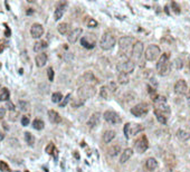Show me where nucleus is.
Here are the masks:
<instances>
[{
    "instance_id": "1",
    "label": "nucleus",
    "mask_w": 190,
    "mask_h": 172,
    "mask_svg": "<svg viewBox=\"0 0 190 172\" xmlns=\"http://www.w3.org/2000/svg\"><path fill=\"white\" fill-rule=\"evenodd\" d=\"M153 102H155V111L161 113L168 118V116L171 114V109L169 107V105L167 104V98L164 96H155Z\"/></svg>"
},
{
    "instance_id": "2",
    "label": "nucleus",
    "mask_w": 190,
    "mask_h": 172,
    "mask_svg": "<svg viewBox=\"0 0 190 172\" xmlns=\"http://www.w3.org/2000/svg\"><path fill=\"white\" fill-rule=\"evenodd\" d=\"M95 94H96V88L91 84H85V85L81 86L77 90V96H78L79 101L82 103H83V101L92 98Z\"/></svg>"
},
{
    "instance_id": "3",
    "label": "nucleus",
    "mask_w": 190,
    "mask_h": 172,
    "mask_svg": "<svg viewBox=\"0 0 190 172\" xmlns=\"http://www.w3.org/2000/svg\"><path fill=\"white\" fill-rule=\"evenodd\" d=\"M157 70L158 74L161 76H167L170 72V62H169V55L162 54L160 56L158 63H157Z\"/></svg>"
},
{
    "instance_id": "4",
    "label": "nucleus",
    "mask_w": 190,
    "mask_h": 172,
    "mask_svg": "<svg viewBox=\"0 0 190 172\" xmlns=\"http://www.w3.org/2000/svg\"><path fill=\"white\" fill-rule=\"evenodd\" d=\"M116 44V39H115L114 35H112L111 32H105L102 38L100 40V46L104 51H110Z\"/></svg>"
},
{
    "instance_id": "5",
    "label": "nucleus",
    "mask_w": 190,
    "mask_h": 172,
    "mask_svg": "<svg viewBox=\"0 0 190 172\" xmlns=\"http://www.w3.org/2000/svg\"><path fill=\"white\" fill-rule=\"evenodd\" d=\"M135 68V63L132 59H125L123 62H120L116 65V69L119 70L120 73H124V74H130L132 73Z\"/></svg>"
},
{
    "instance_id": "6",
    "label": "nucleus",
    "mask_w": 190,
    "mask_h": 172,
    "mask_svg": "<svg viewBox=\"0 0 190 172\" xmlns=\"http://www.w3.org/2000/svg\"><path fill=\"white\" fill-rule=\"evenodd\" d=\"M160 54H161L160 47L157 46V45H150V46L147 48L146 53H144V56H146V59H147V60L153 62V60H155V59L160 56Z\"/></svg>"
},
{
    "instance_id": "7",
    "label": "nucleus",
    "mask_w": 190,
    "mask_h": 172,
    "mask_svg": "<svg viewBox=\"0 0 190 172\" xmlns=\"http://www.w3.org/2000/svg\"><path fill=\"white\" fill-rule=\"evenodd\" d=\"M96 41H97V38L94 34H86L85 36L81 37V45L86 49L94 48L95 45H96Z\"/></svg>"
},
{
    "instance_id": "8",
    "label": "nucleus",
    "mask_w": 190,
    "mask_h": 172,
    "mask_svg": "<svg viewBox=\"0 0 190 172\" xmlns=\"http://www.w3.org/2000/svg\"><path fill=\"white\" fill-rule=\"evenodd\" d=\"M149 112V105L147 103H139L131 109V114L136 117H142Z\"/></svg>"
},
{
    "instance_id": "9",
    "label": "nucleus",
    "mask_w": 190,
    "mask_h": 172,
    "mask_svg": "<svg viewBox=\"0 0 190 172\" xmlns=\"http://www.w3.org/2000/svg\"><path fill=\"white\" fill-rule=\"evenodd\" d=\"M149 148V141H148L146 135H142L139 140L135 141L134 149L138 153H144Z\"/></svg>"
},
{
    "instance_id": "10",
    "label": "nucleus",
    "mask_w": 190,
    "mask_h": 172,
    "mask_svg": "<svg viewBox=\"0 0 190 172\" xmlns=\"http://www.w3.org/2000/svg\"><path fill=\"white\" fill-rule=\"evenodd\" d=\"M104 120L107 122V123H110L112 125H115V124H119L121 123V116H120L119 114L114 112V111H106L103 115Z\"/></svg>"
},
{
    "instance_id": "11",
    "label": "nucleus",
    "mask_w": 190,
    "mask_h": 172,
    "mask_svg": "<svg viewBox=\"0 0 190 172\" xmlns=\"http://www.w3.org/2000/svg\"><path fill=\"white\" fill-rule=\"evenodd\" d=\"M143 43L142 41H135L133 44V46H132V51H131V54H132V58L134 59V60H139V59L141 58V56L143 54Z\"/></svg>"
},
{
    "instance_id": "12",
    "label": "nucleus",
    "mask_w": 190,
    "mask_h": 172,
    "mask_svg": "<svg viewBox=\"0 0 190 172\" xmlns=\"http://www.w3.org/2000/svg\"><path fill=\"white\" fill-rule=\"evenodd\" d=\"M133 46V38L132 37H121L119 39V47L120 51L127 53V51H130V48Z\"/></svg>"
},
{
    "instance_id": "13",
    "label": "nucleus",
    "mask_w": 190,
    "mask_h": 172,
    "mask_svg": "<svg viewBox=\"0 0 190 172\" xmlns=\"http://www.w3.org/2000/svg\"><path fill=\"white\" fill-rule=\"evenodd\" d=\"M101 113L100 112H95L91 115V117L88 118V121H87V125H88V127L90 129H95V127H97L101 123Z\"/></svg>"
},
{
    "instance_id": "14",
    "label": "nucleus",
    "mask_w": 190,
    "mask_h": 172,
    "mask_svg": "<svg viewBox=\"0 0 190 172\" xmlns=\"http://www.w3.org/2000/svg\"><path fill=\"white\" fill-rule=\"evenodd\" d=\"M188 92V84L183 79H179L178 82L174 84V93L178 95H185Z\"/></svg>"
},
{
    "instance_id": "15",
    "label": "nucleus",
    "mask_w": 190,
    "mask_h": 172,
    "mask_svg": "<svg viewBox=\"0 0 190 172\" xmlns=\"http://www.w3.org/2000/svg\"><path fill=\"white\" fill-rule=\"evenodd\" d=\"M82 34H83V29H82V28H75V29H73L71 32H68V36H67L68 43L75 44L76 41L82 37Z\"/></svg>"
},
{
    "instance_id": "16",
    "label": "nucleus",
    "mask_w": 190,
    "mask_h": 172,
    "mask_svg": "<svg viewBox=\"0 0 190 172\" xmlns=\"http://www.w3.org/2000/svg\"><path fill=\"white\" fill-rule=\"evenodd\" d=\"M44 34V28L40 23H34L30 28V35H32V38L38 39L40 38Z\"/></svg>"
},
{
    "instance_id": "17",
    "label": "nucleus",
    "mask_w": 190,
    "mask_h": 172,
    "mask_svg": "<svg viewBox=\"0 0 190 172\" xmlns=\"http://www.w3.org/2000/svg\"><path fill=\"white\" fill-rule=\"evenodd\" d=\"M133 155V149L131 148H127L125 149L122 153H121V156H120V163H125L127 161L130 160L131 158Z\"/></svg>"
},
{
    "instance_id": "18",
    "label": "nucleus",
    "mask_w": 190,
    "mask_h": 172,
    "mask_svg": "<svg viewBox=\"0 0 190 172\" xmlns=\"http://www.w3.org/2000/svg\"><path fill=\"white\" fill-rule=\"evenodd\" d=\"M47 55L45 54V53H40L38 54L37 56L35 57V64L37 67H44L46 65V63H47Z\"/></svg>"
},
{
    "instance_id": "19",
    "label": "nucleus",
    "mask_w": 190,
    "mask_h": 172,
    "mask_svg": "<svg viewBox=\"0 0 190 172\" xmlns=\"http://www.w3.org/2000/svg\"><path fill=\"white\" fill-rule=\"evenodd\" d=\"M48 118L54 124H58V123L62 122V116L56 111H54V109H49L48 111Z\"/></svg>"
},
{
    "instance_id": "20",
    "label": "nucleus",
    "mask_w": 190,
    "mask_h": 172,
    "mask_svg": "<svg viewBox=\"0 0 190 172\" xmlns=\"http://www.w3.org/2000/svg\"><path fill=\"white\" fill-rule=\"evenodd\" d=\"M115 137H116V133H115V131H113V130H109V131H105L103 134V142L104 143H110V142H112V141L114 140Z\"/></svg>"
},
{
    "instance_id": "21",
    "label": "nucleus",
    "mask_w": 190,
    "mask_h": 172,
    "mask_svg": "<svg viewBox=\"0 0 190 172\" xmlns=\"http://www.w3.org/2000/svg\"><path fill=\"white\" fill-rule=\"evenodd\" d=\"M47 43L45 41V40H39V41H37V43L34 45V51L35 53H43L46 48H47Z\"/></svg>"
},
{
    "instance_id": "22",
    "label": "nucleus",
    "mask_w": 190,
    "mask_h": 172,
    "mask_svg": "<svg viewBox=\"0 0 190 172\" xmlns=\"http://www.w3.org/2000/svg\"><path fill=\"white\" fill-rule=\"evenodd\" d=\"M146 168L149 171H153V170H155V169L158 168V161L155 160V158H149L146 161Z\"/></svg>"
},
{
    "instance_id": "23",
    "label": "nucleus",
    "mask_w": 190,
    "mask_h": 172,
    "mask_svg": "<svg viewBox=\"0 0 190 172\" xmlns=\"http://www.w3.org/2000/svg\"><path fill=\"white\" fill-rule=\"evenodd\" d=\"M120 152H121V145L120 144L112 145V146H110L109 150H107V154H109L110 156H112V158L116 156Z\"/></svg>"
},
{
    "instance_id": "24",
    "label": "nucleus",
    "mask_w": 190,
    "mask_h": 172,
    "mask_svg": "<svg viewBox=\"0 0 190 172\" xmlns=\"http://www.w3.org/2000/svg\"><path fill=\"white\" fill-rule=\"evenodd\" d=\"M130 82V77L127 74H124V73H119L118 75V83L121 84V85H125L127 83Z\"/></svg>"
},
{
    "instance_id": "25",
    "label": "nucleus",
    "mask_w": 190,
    "mask_h": 172,
    "mask_svg": "<svg viewBox=\"0 0 190 172\" xmlns=\"http://www.w3.org/2000/svg\"><path fill=\"white\" fill-rule=\"evenodd\" d=\"M57 29H58V32H60V35H67L68 31H69V25L67 23H60Z\"/></svg>"
},
{
    "instance_id": "26",
    "label": "nucleus",
    "mask_w": 190,
    "mask_h": 172,
    "mask_svg": "<svg viewBox=\"0 0 190 172\" xmlns=\"http://www.w3.org/2000/svg\"><path fill=\"white\" fill-rule=\"evenodd\" d=\"M177 137L180 141H187L190 139V134L185 130H178L177 131Z\"/></svg>"
},
{
    "instance_id": "27",
    "label": "nucleus",
    "mask_w": 190,
    "mask_h": 172,
    "mask_svg": "<svg viewBox=\"0 0 190 172\" xmlns=\"http://www.w3.org/2000/svg\"><path fill=\"white\" fill-rule=\"evenodd\" d=\"M64 11H65V8L64 6H58V7L55 9V12H54V19L57 21V20H60L64 15Z\"/></svg>"
},
{
    "instance_id": "28",
    "label": "nucleus",
    "mask_w": 190,
    "mask_h": 172,
    "mask_svg": "<svg viewBox=\"0 0 190 172\" xmlns=\"http://www.w3.org/2000/svg\"><path fill=\"white\" fill-rule=\"evenodd\" d=\"M25 141H26V143L28 145L34 146V144H35V137L30 132H26L25 133Z\"/></svg>"
},
{
    "instance_id": "29",
    "label": "nucleus",
    "mask_w": 190,
    "mask_h": 172,
    "mask_svg": "<svg viewBox=\"0 0 190 172\" xmlns=\"http://www.w3.org/2000/svg\"><path fill=\"white\" fill-rule=\"evenodd\" d=\"M44 126H45V123H44L41 120H39V118H36V120L32 121V127H34L35 130H37V131L43 130Z\"/></svg>"
},
{
    "instance_id": "30",
    "label": "nucleus",
    "mask_w": 190,
    "mask_h": 172,
    "mask_svg": "<svg viewBox=\"0 0 190 172\" xmlns=\"http://www.w3.org/2000/svg\"><path fill=\"white\" fill-rule=\"evenodd\" d=\"M9 96H10V93L7 88H2L0 91V102H7L9 100Z\"/></svg>"
},
{
    "instance_id": "31",
    "label": "nucleus",
    "mask_w": 190,
    "mask_h": 172,
    "mask_svg": "<svg viewBox=\"0 0 190 172\" xmlns=\"http://www.w3.org/2000/svg\"><path fill=\"white\" fill-rule=\"evenodd\" d=\"M82 78L84 79V82H92V81H94V82H97V79L95 78V76L93 75L92 72H86L85 74L82 76Z\"/></svg>"
},
{
    "instance_id": "32",
    "label": "nucleus",
    "mask_w": 190,
    "mask_h": 172,
    "mask_svg": "<svg viewBox=\"0 0 190 172\" xmlns=\"http://www.w3.org/2000/svg\"><path fill=\"white\" fill-rule=\"evenodd\" d=\"M141 131H143V127L140 124H135V125L131 124V135H136Z\"/></svg>"
},
{
    "instance_id": "33",
    "label": "nucleus",
    "mask_w": 190,
    "mask_h": 172,
    "mask_svg": "<svg viewBox=\"0 0 190 172\" xmlns=\"http://www.w3.org/2000/svg\"><path fill=\"white\" fill-rule=\"evenodd\" d=\"M109 95H110V92L107 90V87L106 86H102L100 88V96L104 100H106V98H109Z\"/></svg>"
},
{
    "instance_id": "34",
    "label": "nucleus",
    "mask_w": 190,
    "mask_h": 172,
    "mask_svg": "<svg viewBox=\"0 0 190 172\" xmlns=\"http://www.w3.org/2000/svg\"><path fill=\"white\" fill-rule=\"evenodd\" d=\"M63 100V95L60 92H56L52 95V102L53 103H60Z\"/></svg>"
},
{
    "instance_id": "35",
    "label": "nucleus",
    "mask_w": 190,
    "mask_h": 172,
    "mask_svg": "<svg viewBox=\"0 0 190 172\" xmlns=\"http://www.w3.org/2000/svg\"><path fill=\"white\" fill-rule=\"evenodd\" d=\"M18 107H19L21 112H26L29 109V103L26 101H19L18 102Z\"/></svg>"
},
{
    "instance_id": "36",
    "label": "nucleus",
    "mask_w": 190,
    "mask_h": 172,
    "mask_svg": "<svg viewBox=\"0 0 190 172\" xmlns=\"http://www.w3.org/2000/svg\"><path fill=\"white\" fill-rule=\"evenodd\" d=\"M155 117H157V120H158L161 124H167V121H168V118H167L164 115H162L161 113H159L157 111H155Z\"/></svg>"
},
{
    "instance_id": "37",
    "label": "nucleus",
    "mask_w": 190,
    "mask_h": 172,
    "mask_svg": "<svg viewBox=\"0 0 190 172\" xmlns=\"http://www.w3.org/2000/svg\"><path fill=\"white\" fill-rule=\"evenodd\" d=\"M123 132H124V137H127V139H130L131 137V123H127V124L124 125Z\"/></svg>"
},
{
    "instance_id": "38",
    "label": "nucleus",
    "mask_w": 190,
    "mask_h": 172,
    "mask_svg": "<svg viewBox=\"0 0 190 172\" xmlns=\"http://www.w3.org/2000/svg\"><path fill=\"white\" fill-rule=\"evenodd\" d=\"M107 90H109V92H112V93H115L116 92V90H118V84L115 82H110L109 84H107Z\"/></svg>"
},
{
    "instance_id": "39",
    "label": "nucleus",
    "mask_w": 190,
    "mask_h": 172,
    "mask_svg": "<svg viewBox=\"0 0 190 172\" xmlns=\"http://www.w3.org/2000/svg\"><path fill=\"white\" fill-rule=\"evenodd\" d=\"M173 67L176 69H181L182 67H183V63H182V59L181 58H176L173 62Z\"/></svg>"
},
{
    "instance_id": "40",
    "label": "nucleus",
    "mask_w": 190,
    "mask_h": 172,
    "mask_svg": "<svg viewBox=\"0 0 190 172\" xmlns=\"http://www.w3.org/2000/svg\"><path fill=\"white\" fill-rule=\"evenodd\" d=\"M69 101H71V94H67V95L65 96V98L63 97L62 102L60 103V107H65V106L68 104V102Z\"/></svg>"
},
{
    "instance_id": "41",
    "label": "nucleus",
    "mask_w": 190,
    "mask_h": 172,
    "mask_svg": "<svg viewBox=\"0 0 190 172\" xmlns=\"http://www.w3.org/2000/svg\"><path fill=\"white\" fill-rule=\"evenodd\" d=\"M55 150H56V149H55V145H54V143H49V144L46 146V149H45V151H46V153H47V154H53Z\"/></svg>"
},
{
    "instance_id": "42",
    "label": "nucleus",
    "mask_w": 190,
    "mask_h": 172,
    "mask_svg": "<svg viewBox=\"0 0 190 172\" xmlns=\"http://www.w3.org/2000/svg\"><path fill=\"white\" fill-rule=\"evenodd\" d=\"M86 23H87V27H90V28H95L97 26V21L95 19H93V18H88Z\"/></svg>"
},
{
    "instance_id": "43",
    "label": "nucleus",
    "mask_w": 190,
    "mask_h": 172,
    "mask_svg": "<svg viewBox=\"0 0 190 172\" xmlns=\"http://www.w3.org/2000/svg\"><path fill=\"white\" fill-rule=\"evenodd\" d=\"M54 74H55L54 69H53L52 67H49L47 69V76H48V81H49V82H53V81H54Z\"/></svg>"
},
{
    "instance_id": "44",
    "label": "nucleus",
    "mask_w": 190,
    "mask_h": 172,
    "mask_svg": "<svg viewBox=\"0 0 190 172\" xmlns=\"http://www.w3.org/2000/svg\"><path fill=\"white\" fill-rule=\"evenodd\" d=\"M29 124V116L28 115H24L21 117V125L23 126H27Z\"/></svg>"
},
{
    "instance_id": "45",
    "label": "nucleus",
    "mask_w": 190,
    "mask_h": 172,
    "mask_svg": "<svg viewBox=\"0 0 190 172\" xmlns=\"http://www.w3.org/2000/svg\"><path fill=\"white\" fill-rule=\"evenodd\" d=\"M0 170H1V171H4V172L8 171L9 170L8 165H7L6 162H4V161H1V162H0Z\"/></svg>"
},
{
    "instance_id": "46",
    "label": "nucleus",
    "mask_w": 190,
    "mask_h": 172,
    "mask_svg": "<svg viewBox=\"0 0 190 172\" xmlns=\"http://www.w3.org/2000/svg\"><path fill=\"white\" fill-rule=\"evenodd\" d=\"M6 107L9 109V112H12V111H15V105L12 104L11 102L7 101V104H6Z\"/></svg>"
},
{
    "instance_id": "47",
    "label": "nucleus",
    "mask_w": 190,
    "mask_h": 172,
    "mask_svg": "<svg viewBox=\"0 0 190 172\" xmlns=\"http://www.w3.org/2000/svg\"><path fill=\"white\" fill-rule=\"evenodd\" d=\"M171 6H172V8H173V11L176 12V14H179V12H180V9H179L178 4H176V2H171Z\"/></svg>"
},
{
    "instance_id": "48",
    "label": "nucleus",
    "mask_w": 190,
    "mask_h": 172,
    "mask_svg": "<svg viewBox=\"0 0 190 172\" xmlns=\"http://www.w3.org/2000/svg\"><path fill=\"white\" fill-rule=\"evenodd\" d=\"M17 115H18V113L17 112H15V111H12V112H10V116H9V118L11 120V121H16L17 120Z\"/></svg>"
},
{
    "instance_id": "49",
    "label": "nucleus",
    "mask_w": 190,
    "mask_h": 172,
    "mask_svg": "<svg viewBox=\"0 0 190 172\" xmlns=\"http://www.w3.org/2000/svg\"><path fill=\"white\" fill-rule=\"evenodd\" d=\"M6 116V109L4 107H0V121Z\"/></svg>"
},
{
    "instance_id": "50",
    "label": "nucleus",
    "mask_w": 190,
    "mask_h": 172,
    "mask_svg": "<svg viewBox=\"0 0 190 172\" xmlns=\"http://www.w3.org/2000/svg\"><path fill=\"white\" fill-rule=\"evenodd\" d=\"M150 83L152 84V85H153V87H157V86H158V83L155 82V78H151V79H150Z\"/></svg>"
},
{
    "instance_id": "51",
    "label": "nucleus",
    "mask_w": 190,
    "mask_h": 172,
    "mask_svg": "<svg viewBox=\"0 0 190 172\" xmlns=\"http://www.w3.org/2000/svg\"><path fill=\"white\" fill-rule=\"evenodd\" d=\"M4 137H5L4 134H2V133H0V141H1V140H4Z\"/></svg>"
},
{
    "instance_id": "52",
    "label": "nucleus",
    "mask_w": 190,
    "mask_h": 172,
    "mask_svg": "<svg viewBox=\"0 0 190 172\" xmlns=\"http://www.w3.org/2000/svg\"><path fill=\"white\" fill-rule=\"evenodd\" d=\"M188 104H189V106H190V96L188 97Z\"/></svg>"
},
{
    "instance_id": "53",
    "label": "nucleus",
    "mask_w": 190,
    "mask_h": 172,
    "mask_svg": "<svg viewBox=\"0 0 190 172\" xmlns=\"http://www.w3.org/2000/svg\"><path fill=\"white\" fill-rule=\"evenodd\" d=\"M26 172H28V171H26Z\"/></svg>"
}]
</instances>
